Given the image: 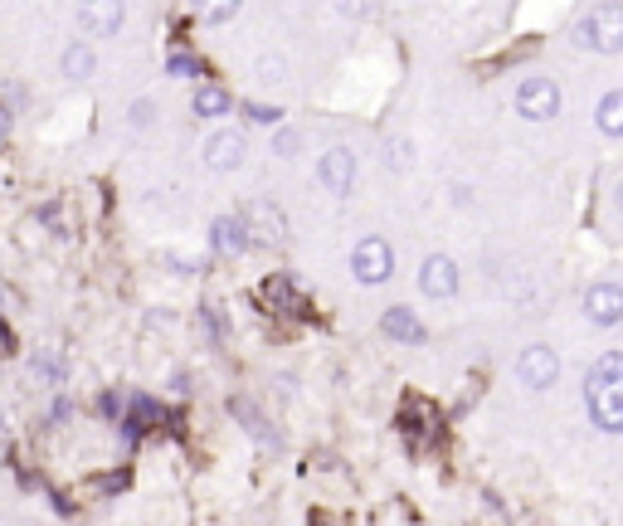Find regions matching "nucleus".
Listing matches in <instances>:
<instances>
[{"instance_id":"f257e3e1","label":"nucleus","mask_w":623,"mask_h":526,"mask_svg":"<svg viewBox=\"0 0 623 526\" xmlns=\"http://www.w3.org/2000/svg\"><path fill=\"white\" fill-rule=\"evenodd\" d=\"M585 410L599 429L623 434V356L604 351L585 376Z\"/></svg>"},{"instance_id":"f03ea898","label":"nucleus","mask_w":623,"mask_h":526,"mask_svg":"<svg viewBox=\"0 0 623 526\" xmlns=\"http://www.w3.org/2000/svg\"><path fill=\"white\" fill-rule=\"evenodd\" d=\"M570 44L585 54H619L623 49V0H594L585 15H575Z\"/></svg>"},{"instance_id":"7ed1b4c3","label":"nucleus","mask_w":623,"mask_h":526,"mask_svg":"<svg viewBox=\"0 0 623 526\" xmlns=\"http://www.w3.org/2000/svg\"><path fill=\"white\" fill-rule=\"evenodd\" d=\"M512 108L521 122H555L560 117V108H565V93H560V83L546 74H531L516 83L512 93Z\"/></svg>"},{"instance_id":"20e7f679","label":"nucleus","mask_w":623,"mask_h":526,"mask_svg":"<svg viewBox=\"0 0 623 526\" xmlns=\"http://www.w3.org/2000/svg\"><path fill=\"white\" fill-rule=\"evenodd\" d=\"M351 278H356L361 288H385V283L395 278V249H390L385 234L356 239V249H351Z\"/></svg>"},{"instance_id":"39448f33","label":"nucleus","mask_w":623,"mask_h":526,"mask_svg":"<svg viewBox=\"0 0 623 526\" xmlns=\"http://www.w3.org/2000/svg\"><path fill=\"white\" fill-rule=\"evenodd\" d=\"M200 161L224 176V171H239L244 161H249V137L239 132V127H215L210 137H205V147H200Z\"/></svg>"},{"instance_id":"423d86ee","label":"nucleus","mask_w":623,"mask_h":526,"mask_svg":"<svg viewBox=\"0 0 623 526\" xmlns=\"http://www.w3.org/2000/svg\"><path fill=\"white\" fill-rule=\"evenodd\" d=\"M356 171H361V161H356L351 147H327L317 156V181H322V190L336 195V200H346V195L356 190Z\"/></svg>"},{"instance_id":"0eeeda50","label":"nucleus","mask_w":623,"mask_h":526,"mask_svg":"<svg viewBox=\"0 0 623 526\" xmlns=\"http://www.w3.org/2000/svg\"><path fill=\"white\" fill-rule=\"evenodd\" d=\"M244 225L254 234V244H268V249H283L288 244V215L268 200V195H258L244 205Z\"/></svg>"},{"instance_id":"6e6552de","label":"nucleus","mask_w":623,"mask_h":526,"mask_svg":"<svg viewBox=\"0 0 623 526\" xmlns=\"http://www.w3.org/2000/svg\"><path fill=\"white\" fill-rule=\"evenodd\" d=\"M74 15L83 35L112 39V35H122V25H127V0H78Z\"/></svg>"},{"instance_id":"1a4fd4ad","label":"nucleus","mask_w":623,"mask_h":526,"mask_svg":"<svg viewBox=\"0 0 623 526\" xmlns=\"http://www.w3.org/2000/svg\"><path fill=\"white\" fill-rule=\"evenodd\" d=\"M516 380H521L526 390H550V385L560 380V356H555V346H546V341L526 346V351L516 356Z\"/></svg>"},{"instance_id":"9d476101","label":"nucleus","mask_w":623,"mask_h":526,"mask_svg":"<svg viewBox=\"0 0 623 526\" xmlns=\"http://www.w3.org/2000/svg\"><path fill=\"white\" fill-rule=\"evenodd\" d=\"M585 317L594 327H619L623 322V283H614V278L589 283L585 288Z\"/></svg>"},{"instance_id":"9b49d317","label":"nucleus","mask_w":623,"mask_h":526,"mask_svg":"<svg viewBox=\"0 0 623 526\" xmlns=\"http://www.w3.org/2000/svg\"><path fill=\"white\" fill-rule=\"evenodd\" d=\"M419 293L434 302H448L458 293V259H448V254H429V259L419 263Z\"/></svg>"},{"instance_id":"f8f14e48","label":"nucleus","mask_w":623,"mask_h":526,"mask_svg":"<svg viewBox=\"0 0 623 526\" xmlns=\"http://www.w3.org/2000/svg\"><path fill=\"white\" fill-rule=\"evenodd\" d=\"M210 249L220 254V259H239V254H249L254 249V234L244 225V215H220L215 225H210Z\"/></svg>"},{"instance_id":"ddd939ff","label":"nucleus","mask_w":623,"mask_h":526,"mask_svg":"<svg viewBox=\"0 0 623 526\" xmlns=\"http://www.w3.org/2000/svg\"><path fill=\"white\" fill-rule=\"evenodd\" d=\"M59 74L69 78V83H88V78L98 74V49H93L88 39L64 44V49H59Z\"/></svg>"},{"instance_id":"4468645a","label":"nucleus","mask_w":623,"mask_h":526,"mask_svg":"<svg viewBox=\"0 0 623 526\" xmlns=\"http://www.w3.org/2000/svg\"><path fill=\"white\" fill-rule=\"evenodd\" d=\"M380 332H385L390 341H400V346H424V322H419L409 307H385Z\"/></svg>"},{"instance_id":"2eb2a0df","label":"nucleus","mask_w":623,"mask_h":526,"mask_svg":"<svg viewBox=\"0 0 623 526\" xmlns=\"http://www.w3.org/2000/svg\"><path fill=\"white\" fill-rule=\"evenodd\" d=\"M190 108H195L200 122H220V117L234 108V98H229V88H220V83H200L195 98H190Z\"/></svg>"},{"instance_id":"dca6fc26","label":"nucleus","mask_w":623,"mask_h":526,"mask_svg":"<svg viewBox=\"0 0 623 526\" xmlns=\"http://www.w3.org/2000/svg\"><path fill=\"white\" fill-rule=\"evenodd\" d=\"M594 127H599L609 142L623 137V88H609V93L594 103Z\"/></svg>"},{"instance_id":"f3484780","label":"nucleus","mask_w":623,"mask_h":526,"mask_svg":"<svg viewBox=\"0 0 623 526\" xmlns=\"http://www.w3.org/2000/svg\"><path fill=\"white\" fill-rule=\"evenodd\" d=\"M254 83L258 88H283V83H288V59H283V54H258Z\"/></svg>"},{"instance_id":"a211bd4d","label":"nucleus","mask_w":623,"mask_h":526,"mask_svg":"<svg viewBox=\"0 0 623 526\" xmlns=\"http://www.w3.org/2000/svg\"><path fill=\"white\" fill-rule=\"evenodd\" d=\"M195 5V15L205 20V25H229V20H239V10H244V0H190Z\"/></svg>"},{"instance_id":"6ab92c4d","label":"nucleus","mask_w":623,"mask_h":526,"mask_svg":"<svg viewBox=\"0 0 623 526\" xmlns=\"http://www.w3.org/2000/svg\"><path fill=\"white\" fill-rule=\"evenodd\" d=\"M30 371H35L44 385H64V376H69L64 356H54V351H35V356H30Z\"/></svg>"},{"instance_id":"aec40b11","label":"nucleus","mask_w":623,"mask_h":526,"mask_svg":"<svg viewBox=\"0 0 623 526\" xmlns=\"http://www.w3.org/2000/svg\"><path fill=\"white\" fill-rule=\"evenodd\" d=\"M229 410L239 414V419H244V429H249V434H258V439H263V444H278V434H273V429H268V419H263V414H258L254 405H249V400H234V405H229Z\"/></svg>"},{"instance_id":"412c9836","label":"nucleus","mask_w":623,"mask_h":526,"mask_svg":"<svg viewBox=\"0 0 623 526\" xmlns=\"http://www.w3.org/2000/svg\"><path fill=\"white\" fill-rule=\"evenodd\" d=\"M166 74L171 78H200L205 74V64H200L190 49H171V54H166Z\"/></svg>"},{"instance_id":"4be33fe9","label":"nucleus","mask_w":623,"mask_h":526,"mask_svg":"<svg viewBox=\"0 0 623 526\" xmlns=\"http://www.w3.org/2000/svg\"><path fill=\"white\" fill-rule=\"evenodd\" d=\"M390 156H385V161H390V171H409V166H414V142H404V137H390Z\"/></svg>"},{"instance_id":"5701e85b","label":"nucleus","mask_w":623,"mask_h":526,"mask_svg":"<svg viewBox=\"0 0 623 526\" xmlns=\"http://www.w3.org/2000/svg\"><path fill=\"white\" fill-rule=\"evenodd\" d=\"M331 5H336V15H341V20H351V25L370 20V10H375V0H331Z\"/></svg>"},{"instance_id":"b1692460","label":"nucleus","mask_w":623,"mask_h":526,"mask_svg":"<svg viewBox=\"0 0 623 526\" xmlns=\"http://www.w3.org/2000/svg\"><path fill=\"white\" fill-rule=\"evenodd\" d=\"M151 122H156V103H151V98H137V103L127 108V127H137V132H147Z\"/></svg>"},{"instance_id":"393cba45","label":"nucleus","mask_w":623,"mask_h":526,"mask_svg":"<svg viewBox=\"0 0 623 526\" xmlns=\"http://www.w3.org/2000/svg\"><path fill=\"white\" fill-rule=\"evenodd\" d=\"M244 117L258 122V127H278V122H283V108H273V103H244Z\"/></svg>"},{"instance_id":"a878e982","label":"nucleus","mask_w":623,"mask_h":526,"mask_svg":"<svg viewBox=\"0 0 623 526\" xmlns=\"http://www.w3.org/2000/svg\"><path fill=\"white\" fill-rule=\"evenodd\" d=\"M273 151H278V156H297V151H302V132H297V127H278V132H273Z\"/></svg>"},{"instance_id":"bb28decb","label":"nucleus","mask_w":623,"mask_h":526,"mask_svg":"<svg viewBox=\"0 0 623 526\" xmlns=\"http://www.w3.org/2000/svg\"><path fill=\"white\" fill-rule=\"evenodd\" d=\"M69 414H74V405H69V400H64V395H59V400H54V405H49V419H54V424H64V419H69Z\"/></svg>"},{"instance_id":"cd10ccee","label":"nucleus","mask_w":623,"mask_h":526,"mask_svg":"<svg viewBox=\"0 0 623 526\" xmlns=\"http://www.w3.org/2000/svg\"><path fill=\"white\" fill-rule=\"evenodd\" d=\"M448 190H453V205H473V186L458 181V186H448Z\"/></svg>"},{"instance_id":"c85d7f7f","label":"nucleus","mask_w":623,"mask_h":526,"mask_svg":"<svg viewBox=\"0 0 623 526\" xmlns=\"http://www.w3.org/2000/svg\"><path fill=\"white\" fill-rule=\"evenodd\" d=\"M98 410L108 414V419H117V410H122V400H117V395H103V400H98Z\"/></svg>"},{"instance_id":"c756f323","label":"nucleus","mask_w":623,"mask_h":526,"mask_svg":"<svg viewBox=\"0 0 623 526\" xmlns=\"http://www.w3.org/2000/svg\"><path fill=\"white\" fill-rule=\"evenodd\" d=\"M10 117H15V113H10V108L0 103V147H5V137H10Z\"/></svg>"},{"instance_id":"7c9ffc66","label":"nucleus","mask_w":623,"mask_h":526,"mask_svg":"<svg viewBox=\"0 0 623 526\" xmlns=\"http://www.w3.org/2000/svg\"><path fill=\"white\" fill-rule=\"evenodd\" d=\"M614 205H619V215H623V181L614 186Z\"/></svg>"},{"instance_id":"2f4dec72","label":"nucleus","mask_w":623,"mask_h":526,"mask_svg":"<svg viewBox=\"0 0 623 526\" xmlns=\"http://www.w3.org/2000/svg\"><path fill=\"white\" fill-rule=\"evenodd\" d=\"M0 439H5V414H0Z\"/></svg>"},{"instance_id":"473e14b6","label":"nucleus","mask_w":623,"mask_h":526,"mask_svg":"<svg viewBox=\"0 0 623 526\" xmlns=\"http://www.w3.org/2000/svg\"><path fill=\"white\" fill-rule=\"evenodd\" d=\"M0 307H5V293H0Z\"/></svg>"}]
</instances>
